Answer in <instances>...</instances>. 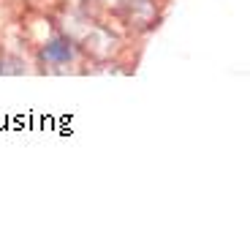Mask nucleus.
I'll use <instances>...</instances> for the list:
<instances>
[{
    "instance_id": "1",
    "label": "nucleus",
    "mask_w": 250,
    "mask_h": 237,
    "mask_svg": "<svg viewBox=\"0 0 250 237\" xmlns=\"http://www.w3.org/2000/svg\"><path fill=\"white\" fill-rule=\"evenodd\" d=\"M44 60L52 63V66H65V63L74 60V41L65 36L52 38L49 44L44 47Z\"/></svg>"
}]
</instances>
